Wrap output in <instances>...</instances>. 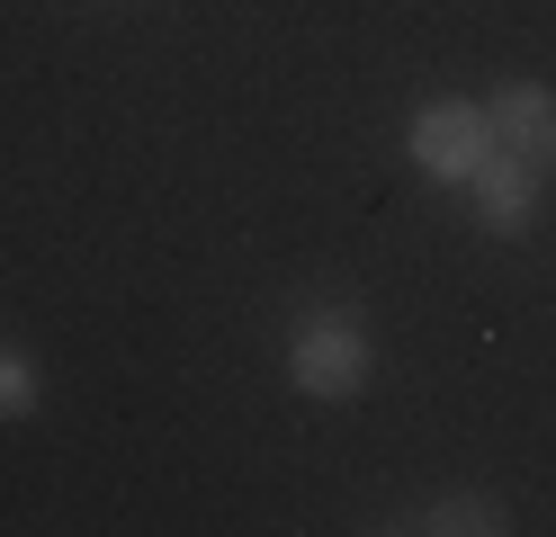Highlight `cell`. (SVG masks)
Returning a JSON list of instances; mask_svg holds the SVG:
<instances>
[{
  "label": "cell",
  "instance_id": "3",
  "mask_svg": "<svg viewBox=\"0 0 556 537\" xmlns=\"http://www.w3.org/2000/svg\"><path fill=\"white\" fill-rule=\"evenodd\" d=\"M484 153H494V135H484V107L448 99V107H422V117H413V162H422L431 179H476Z\"/></svg>",
  "mask_w": 556,
  "mask_h": 537
},
{
  "label": "cell",
  "instance_id": "4",
  "mask_svg": "<svg viewBox=\"0 0 556 537\" xmlns=\"http://www.w3.org/2000/svg\"><path fill=\"white\" fill-rule=\"evenodd\" d=\"M467 189H476V215H484L494 233H520V225H530V189H539V170H520V162H503V153H484Z\"/></svg>",
  "mask_w": 556,
  "mask_h": 537
},
{
  "label": "cell",
  "instance_id": "6",
  "mask_svg": "<svg viewBox=\"0 0 556 537\" xmlns=\"http://www.w3.org/2000/svg\"><path fill=\"white\" fill-rule=\"evenodd\" d=\"M27 404H37V368H27L18 349H0V421H18Z\"/></svg>",
  "mask_w": 556,
  "mask_h": 537
},
{
  "label": "cell",
  "instance_id": "5",
  "mask_svg": "<svg viewBox=\"0 0 556 537\" xmlns=\"http://www.w3.org/2000/svg\"><path fill=\"white\" fill-rule=\"evenodd\" d=\"M395 528H431V537H494V528H511V520H503V501H494V493H448V501H431V511H413V520H395Z\"/></svg>",
  "mask_w": 556,
  "mask_h": 537
},
{
  "label": "cell",
  "instance_id": "1",
  "mask_svg": "<svg viewBox=\"0 0 556 537\" xmlns=\"http://www.w3.org/2000/svg\"><path fill=\"white\" fill-rule=\"evenodd\" d=\"M288 376L315 394V404H351V394L368 385V341L351 314H305L296 341H288Z\"/></svg>",
  "mask_w": 556,
  "mask_h": 537
},
{
  "label": "cell",
  "instance_id": "2",
  "mask_svg": "<svg viewBox=\"0 0 556 537\" xmlns=\"http://www.w3.org/2000/svg\"><path fill=\"white\" fill-rule=\"evenodd\" d=\"M484 135H494V153L520 162V170H556V99L539 81H503L494 107H484Z\"/></svg>",
  "mask_w": 556,
  "mask_h": 537
}]
</instances>
